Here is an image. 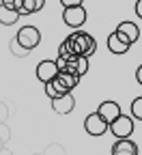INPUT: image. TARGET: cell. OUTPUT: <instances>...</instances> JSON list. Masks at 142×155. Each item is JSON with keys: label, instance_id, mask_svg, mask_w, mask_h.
Masks as SVG:
<instances>
[{"label": "cell", "instance_id": "44dd1931", "mask_svg": "<svg viewBox=\"0 0 142 155\" xmlns=\"http://www.w3.org/2000/svg\"><path fill=\"white\" fill-rule=\"evenodd\" d=\"M15 2H17V0H2V5H5V7H9V9H13V5H15Z\"/></svg>", "mask_w": 142, "mask_h": 155}, {"label": "cell", "instance_id": "5b68a950", "mask_svg": "<svg viewBox=\"0 0 142 155\" xmlns=\"http://www.w3.org/2000/svg\"><path fill=\"white\" fill-rule=\"evenodd\" d=\"M63 19L73 30H82V24L86 22V9L84 7H69L63 11Z\"/></svg>", "mask_w": 142, "mask_h": 155}, {"label": "cell", "instance_id": "d6986e66", "mask_svg": "<svg viewBox=\"0 0 142 155\" xmlns=\"http://www.w3.org/2000/svg\"><path fill=\"white\" fill-rule=\"evenodd\" d=\"M134 9H136V15L142 19V0H136V7Z\"/></svg>", "mask_w": 142, "mask_h": 155}, {"label": "cell", "instance_id": "7a4b0ae2", "mask_svg": "<svg viewBox=\"0 0 142 155\" xmlns=\"http://www.w3.org/2000/svg\"><path fill=\"white\" fill-rule=\"evenodd\" d=\"M134 129H136V123H134V119L129 114H123L121 112L116 119L108 125V131H112L114 134V138L116 140H123V138H131V134H134Z\"/></svg>", "mask_w": 142, "mask_h": 155}, {"label": "cell", "instance_id": "4fadbf2b", "mask_svg": "<svg viewBox=\"0 0 142 155\" xmlns=\"http://www.w3.org/2000/svg\"><path fill=\"white\" fill-rule=\"evenodd\" d=\"M108 50L112 52V54H125L127 50H129V45H125L123 41H121V39L116 37V32H110L108 35Z\"/></svg>", "mask_w": 142, "mask_h": 155}, {"label": "cell", "instance_id": "277c9868", "mask_svg": "<svg viewBox=\"0 0 142 155\" xmlns=\"http://www.w3.org/2000/svg\"><path fill=\"white\" fill-rule=\"evenodd\" d=\"M114 32H116V37L121 39V41H123L125 45H134L138 39H140V28H138V24H134V22H121L116 28H114Z\"/></svg>", "mask_w": 142, "mask_h": 155}, {"label": "cell", "instance_id": "ffe728a7", "mask_svg": "<svg viewBox=\"0 0 142 155\" xmlns=\"http://www.w3.org/2000/svg\"><path fill=\"white\" fill-rule=\"evenodd\" d=\"M136 80H138V82L142 84V65H140V67L136 69Z\"/></svg>", "mask_w": 142, "mask_h": 155}, {"label": "cell", "instance_id": "e0dca14e", "mask_svg": "<svg viewBox=\"0 0 142 155\" xmlns=\"http://www.w3.org/2000/svg\"><path fill=\"white\" fill-rule=\"evenodd\" d=\"M11 52H13V54H17V56H26V54H28L22 45H19V43L15 41V39H11Z\"/></svg>", "mask_w": 142, "mask_h": 155}, {"label": "cell", "instance_id": "8992f818", "mask_svg": "<svg viewBox=\"0 0 142 155\" xmlns=\"http://www.w3.org/2000/svg\"><path fill=\"white\" fill-rule=\"evenodd\" d=\"M84 129H86L88 136H104L108 131V123L101 119L97 112H93V114H88L84 119Z\"/></svg>", "mask_w": 142, "mask_h": 155}, {"label": "cell", "instance_id": "5bb4252c", "mask_svg": "<svg viewBox=\"0 0 142 155\" xmlns=\"http://www.w3.org/2000/svg\"><path fill=\"white\" fill-rule=\"evenodd\" d=\"M19 19V13L5 7V5H0V24H5V26H13L15 22Z\"/></svg>", "mask_w": 142, "mask_h": 155}, {"label": "cell", "instance_id": "9c48e42d", "mask_svg": "<svg viewBox=\"0 0 142 155\" xmlns=\"http://www.w3.org/2000/svg\"><path fill=\"white\" fill-rule=\"evenodd\" d=\"M97 114L104 119L108 125L116 119V116L121 114V106L116 104V101H104V104H99V108H97Z\"/></svg>", "mask_w": 142, "mask_h": 155}, {"label": "cell", "instance_id": "ba28073f", "mask_svg": "<svg viewBox=\"0 0 142 155\" xmlns=\"http://www.w3.org/2000/svg\"><path fill=\"white\" fill-rule=\"evenodd\" d=\"M73 108H75V99H73L71 93L52 99V110H54L56 114H69V112H73Z\"/></svg>", "mask_w": 142, "mask_h": 155}, {"label": "cell", "instance_id": "7c38bea8", "mask_svg": "<svg viewBox=\"0 0 142 155\" xmlns=\"http://www.w3.org/2000/svg\"><path fill=\"white\" fill-rule=\"evenodd\" d=\"M45 7V0H22V7H19V17L22 15H32L37 11H41Z\"/></svg>", "mask_w": 142, "mask_h": 155}, {"label": "cell", "instance_id": "9a60e30c", "mask_svg": "<svg viewBox=\"0 0 142 155\" xmlns=\"http://www.w3.org/2000/svg\"><path fill=\"white\" fill-rule=\"evenodd\" d=\"M86 71H88V58H75L73 61V73L78 75V78H82V75H86Z\"/></svg>", "mask_w": 142, "mask_h": 155}, {"label": "cell", "instance_id": "8fae6325", "mask_svg": "<svg viewBox=\"0 0 142 155\" xmlns=\"http://www.w3.org/2000/svg\"><path fill=\"white\" fill-rule=\"evenodd\" d=\"M56 80L65 86V91L67 93H71L75 86H78V82H80V78L75 75V73H69V71H58V75H56Z\"/></svg>", "mask_w": 142, "mask_h": 155}, {"label": "cell", "instance_id": "30bf717a", "mask_svg": "<svg viewBox=\"0 0 142 155\" xmlns=\"http://www.w3.org/2000/svg\"><path fill=\"white\" fill-rule=\"evenodd\" d=\"M112 155H138V144L131 138L116 140L112 144Z\"/></svg>", "mask_w": 142, "mask_h": 155}, {"label": "cell", "instance_id": "6da1fadb", "mask_svg": "<svg viewBox=\"0 0 142 155\" xmlns=\"http://www.w3.org/2000/svg\"><path fill=\"white\" fill-rule=\"evenodd\" d=\"M65 45L69 48V52L75 58H91L97 50V41L93 39V35L84 32V30H73L67 39H65Z\"/></svg>", "mask_w": 142, "mask_h": 155}, {"label": "cell", "instance_id": "52a82bcc", "mask_svg": "<svg viewBox=\"0 0 142 155\" xmlns=\"http://www.w3.org/2000/svg\"><path fill=\"white\" fill-rule=\"evenodd\" d=\"M58 75V67H56V61H41L37 65V78H39V82H52L54 78Z\"/></svg>", "mask_w": 142, "mask_h": 155}, {"label": "cell", "instance_id": "3957f363", "mask_svg": "<svg viewBox=\"0 0 142 155\" xmlns=\"http://www.w3.org/2000/svg\"><path fill=\"white\" fill-rule=\"evenodd\" d=\"M15 41L22 45L26 52H32L39 43H41V32H39L37 26H24V28H19V30H17Z\"/></svg>", "mask_w": 142, "mask_h": 155}, {"label": "cell", "instance_id": "2e32d148", "mask_svg": "<svg viewBox=\"0 0 142 155\" xmlns=\"http://www.w3.org/2000/svg\"><path fill=\"white\" fill-rule=\"evenodd\" d=\"M129 110H131L129 116H131L134 121H142V95L136 97V99H131V108Z\"/></svg>", "mask_w": 142, "mask_h": 155}, {"label": "cell", "instance_id": "ac0fdd59", "mask_svg": "<svg viewBox=\"0 0 142 155\" xmlns=\"http://www.w3.org/2000/svg\"><path fill=\"white\" fill-rule=\"evenodd\" d=\"M82 2H84V0H60V5H63L65 9H69V7H82Z\"/></svg>", "mask_w": 142, "mask_h": 155}]
</instances>
